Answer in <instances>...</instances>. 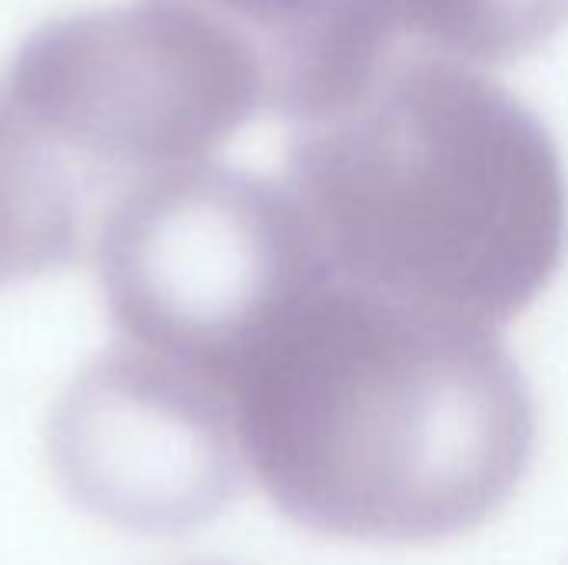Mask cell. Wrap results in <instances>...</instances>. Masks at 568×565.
<instances>
[{
	"mask_svg": "<svg viewBox=\"0 0 568 565\" xmlns=\"http://www.w3.org/2000/svg\"><path fill=\"white\" fill-rule=\"evenodd\" d=\"M100 223V200L0 93V286L73 263Z\"/></svg>",
	"mask_w": 568,
	"mask_h": 565,
	"instance_id": "obj_7",
	"label": "cell"
},
{
	"mask_svg": "<svg viewBox=\"0 0 568 565\" xmlns=\"http://www.w3.org/2000/svg\"><path fill=\"white\" fill-rule=\"evenodd\" d=\"M0 93L100 200L206 163L260 110L256 43L193 0H130L40 23Z\"/></svg>",
	"mask_w": 568,
	"mask_h": 565,
	"instance_id": "obj_3",
	"label": "cell"
},
{
	"mask_svg": "<svg viewBox=\"0 0 568 565\" xmlns=\"http://www.w3.org/2000/svg\"><path fill=\"white\" fill-rule=\"evenodd\" d=\"M236 446L296 523L423 543L489 519L519 486L536 410L496 326L323 270L226 376Z\"/></svg>",
	"mask_w": 568,
	"mask_h": 565,
	"instance_id": "obj_1",
	"label": "cell"
},
{
	"mask_svg": "<svg viewBox=\"0 0 568 565\" xmlns=\"http://www.w3.org/2000/svg\"><path fill=\"white\" fill-rule=\"evenodd\" d=\"M50 446L77 496L146 526L216 509L243 466L223 390L126 340L73 380Z\"/></svg>",
	"mask_w": 568,
	"mask_h": 565,
	"instance_id": "obj_5",
	"label": "cell"
},
{
	"mask_svg": "<svg viewBox=\"0 0 568 565\" xmlns=\"http://www.w3.org/2000/svg\"><path fill=\"white\" fill-rule=\"evenodd\" d=\"M93 253L120 336L223 396L256 330L326 270L283 183L213 160L116 196Z\"/></svg>",
	"mask_w": 568,
	"mask_h": 565,
	"instance_id": "obj_4",
	"label": "cell"
},
{
	"mask_svg": "<svg viewBox=\"0 0 568 565\" xmlns=\"http://www.w3.org/2000/svg\"><path fill=\"white\" fill-rule=\"evenodd\" d=\"M568 23V0H403V37L476 63H509Z\"/></svg>",
	"mask_w": 568,
	"mask_h": 565,
	"instance_id": "obj_8",
	"label": "cell"
},
{
	"mask_svg": "<svg viewBox=\"0 0 568 565\" xmlns=\"http://www.w3.org/2000/svg\"><path fill=\"white\" fill-rule=\"evenodd\" d=\"M246 33L270 70V110L310 120L356 90L403 37V0H193Z\"/></svg>",
	"mask_w": 568,
	"mask_h": 565,
	"instance_id": "obj_6",
	"label": "cell"
},
{
	"mask_svg": "<svg viewBox=\"0 0 568 565\" xmlns=\"http://www.w3.org/2000/svg\"><path fill=\"white\" fill-rule=\"evenodd\" d=\"M283 186L336 280L463 320L519 316L566 260L568 183L549 127L446 53H389L300 120Z\"/></svg>",
	"mask_w": 568,
	"mask_h": 565,
	"instance_id": "obj_2",
	"label": "cell"
}]
</instances>
